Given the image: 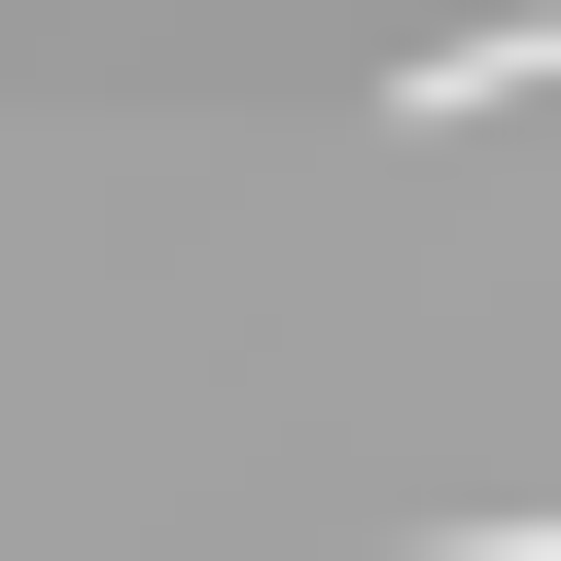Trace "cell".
<instances>
[{
  "mask_svg": "<svg viewBox=\"0 0 561 561\" xmlns=\"http://www.w3.org/2000/svg\"><path fill=\"white\" fill-rule=\"evenodd\" d=\"M386 105H561V0H526V35H421Z\"/></svg>",
  "mask_w": 561,
  "mask_h": 561,
  "instance_id": "1",
  "label": "cell"
}]
</instances>
